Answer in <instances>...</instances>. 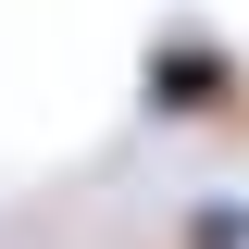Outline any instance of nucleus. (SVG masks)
<instances>
[{
	"label": "nucleus",
	"mask_w": 249,
	"mask_h": 249,
	"mask_svg": "<svg viewBox=\"0 0 249 249\" xmlns=\"http://www.w3.org/2000/svg\"><path fill=\"white\" fill-rule=\"evenodd\" d=\"M199 100H224V50L212 37H162L150 50V112H199Z\"/></svg>",
	"instance_id": "obj_1"
}]
</instances>
